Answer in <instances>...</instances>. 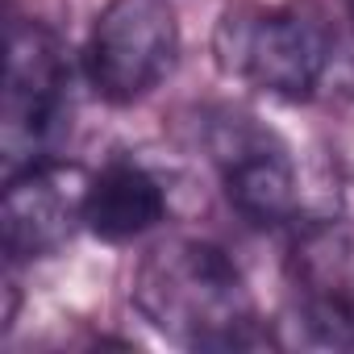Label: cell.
Here are the masks:
<instances>
[{
    "mask_svg": "<svg viewBox=\"0 0 354 354\" xmlns=\"http://www.w3.org/2000/svg\"><path fill=\"white\" fill-rule=\"evenodd\" d=\"M221 175H225V196L250 225H283L296 213V171L275 133L254 125L250 117L225 113L213 125L209 138Z\"/></svg>",
    "mask_w": 354,
    "mask_h": 354,
    "instance_id": "8992f818",
    "label": "cell"
},
{
    "mask_svg": "<svg viewBox=\"0 0 354 354\" xmlns=\"http://www.w3.org/2000/svg\"><path fill=\"white\" fill-rule=\"evenodd\" d=\"M346 9H350V21H354V0H346Z\"/></svg>",
    "mask_w": 354,
    "mask_h": 354,
    "instance_id": "9c48e42d",
    "label": "cell"
},
{
    "mask_svg": "<svg viewBox=\"0 0 354 354\" xmlns=\"http://www.w3.org/2000/svg\"><path fill=\"white\" fill-rule=\"evenodd\" d=\"M138 313L167 337L196 350H242L267 342L234 259L196 238H167L138 263Z\"/></svg>",
    "mask_w": 354,
    "mask_h": 354,
    "instance_id": "6da1fadb",
    "label": "cell"
},
{
    "mask_svg": "<svg viewBox=\"0 0 354 354\" xmlns=\"http://www.w3.org/2000/svg\"><path fill=\"white\" fill-rule=\"evenodd\" d=\"M180 55V26L167 0H109L92 26L84 67L109 104H133L167 80Z\"/></svg>",
    "mask_w": 354,
    "mask_h": 354,
    "instance_id": "277c9868",
    "label": "cell"
},
{
    "mask_svg": "<svg viewBox=\"0 0 354 354\" xmlns=\"http://www.w3.org/2000/svg\"><path fill=\"white\" fill-rule=\"evenodd\" d=\"M71 125V67L59 38L46 26L21 21L9 38L5 109H0V146L9 175L55 158Z\"/></svg>",
    "mask_w": 354,
    "mask_h": 354,
    "instance_id": "7a4b0ae2",
    "label": "cell"
},
{
    "mask_svg": "<svg viewBox=\"0 0 354 354\" xmlns=\"http://www.w3.org/2000/svg\"><path fill=\"white\" fill-rule=\"evenodd\" d=\"M296 275L308 300H354V230L308 225L296 238Z\"/></svg>",
    "mask_w": 354,
    "mask_h": 354,
    "instance_id": "ba28073f",
    "label": "cell"
},
{
    "mask_svg": "<svg viewBox=\"0 0 354 354\" xmlns=\"http://www.w3.org/2000/svg\"><path fill=\"white\" fill-rule=\"evenodd\" d=\"M217 63L279 100H308L329 67V34L304 9L225 13L217 26Z\"/></svg>",
    "mask_w": 354,
    "mask_h": 354,
    "instance_id": "3957f363",
    "label": "cell"
},
{
    "mask_svg": "<svg viewBox=\"0 0 354 354\" xmlns=\"http://www.w3.org/2000/svg\"><path fill=\"white\" fill-rule=\"evenodd\" d=\"M167 217V196L162 184L138 162H109L88 180V201H84V225L104 238V242H129L154 230Z\"/></svg>",
    "mask_w": 354,
    "mask_h": 354,
    "instance_id": "52a82bcc",
    "label": "cell"
},
{
    "mask_svg": "<svg viewBox=\"0 0 354 354\" xmlns=\"http://www.w3.org/2000/svg\"><path fill=\"white\" fill-rule=\"evenodd\" d=\"M88 180L75 162L42 158L9 175L0 201V242L9 259H46L84 225Z\"/></svg>",
    "mask_w": 354,
    "mask_h": 354,
    "instance_id": "5b68a950",
    "label": "cell"
}]
</instances>
